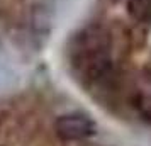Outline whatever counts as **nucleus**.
<instances>
[{
    "label": "nucleus",
    "mask_w": 151,
    "mask_h": 146,
    "mask_svg": "<svg viewBox=\"0 0 151 146\" xmlns=\"http://www.w3.org/2000/svg\"><path fill=\"white\" fill-rule=\"evenodd\" d=\"M68 61L80 80L95 83L102 80L112 65V41L100 26H88L73 36L68 46Z\"/></svg>",
    "instance_id": "nucleus-1"
},
{
    "label": "nucleus",
    "mask_w": 151,
    "mask_h": 146,
    "mask_svg": "<svg viewBox=\"0 0 151 146\" xmlns=\"http://www.w3.org/2000/svg\"><path fill=\"white\" fill-rule=\"evenodd\" d=\"M55 129H56V134L61 139L76 141V139L90 138L95 132V122L85 114L73 112V114L60 116L56 119Z\"/></svg>",
    "instance_id": "nucleus-2"
},
{
    "label": "nucleus",
    "mask_w": 151,
    "mask_h": 146,
    "mask_svg": "<svg viewBox=\"0 0 151 146\" xmlns=\"http://www.w3.org/2000/svg\"><path fill=\"white\" fill-rule=\"evenodd\" d=\"M127 12L137 22H151V0H127Z\"/></svg>",
    "instance_id": "nucleus-3"
}]
</instances>
